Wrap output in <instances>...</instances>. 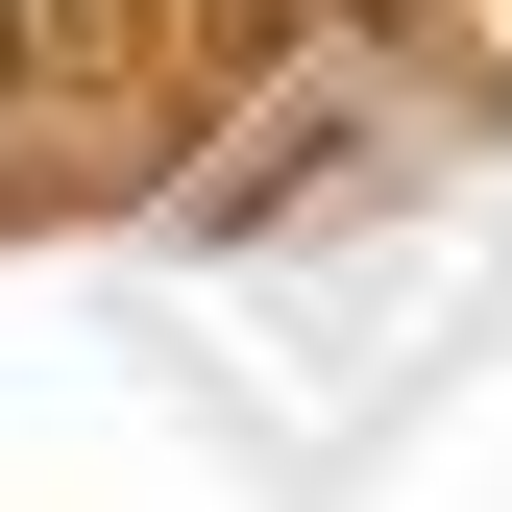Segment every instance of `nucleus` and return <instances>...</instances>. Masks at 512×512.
Returning a JSON list of instances; mask_svg holds the SVG:
<instances>
[{
  "instance_id": "nucleus-1",
  "label": "nucleus",
  "mask_w": 512,
  "mask_h": 512,
  "mask_svg": "<svg viewBox=\"0 0 512 512\" xmlns=\"http://www.w3.org/2000/svg\"><path fill=\"white\" fill-rule=\"evenodd\" d=\"M196 74V25L171 0H0V220H49L74 171H122Z\"/></svg>"
}]
</instances>
